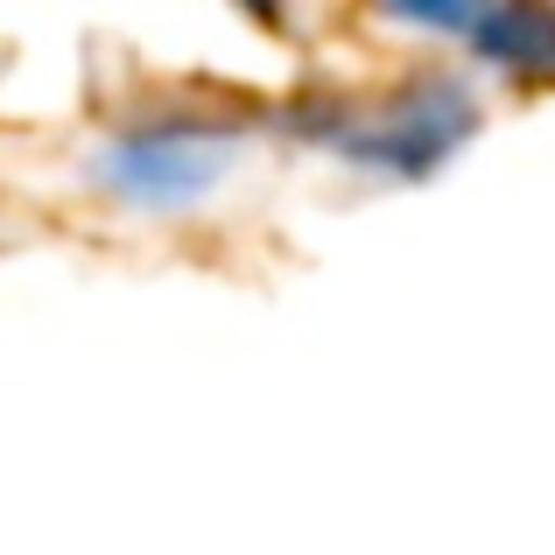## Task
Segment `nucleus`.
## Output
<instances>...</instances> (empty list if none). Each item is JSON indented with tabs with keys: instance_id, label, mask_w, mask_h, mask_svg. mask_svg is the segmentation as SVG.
Here are the masks:
<instances>
[{
	"instance_id": "f257e3e1",
	"label": "nucleus",
	"mask_w": 555,
	"mask_h": 555,
	"mask_svg": "<svg viewBox=\"0 0 555 555\" xmlns=\"http://www.w3.org/2000/svg\"><path fill=\"white\" fill-rule=\"evenodd\" d=\"M232 169V127L225 120H141L127 134L106 141V155L92 163V177L134 211H190L197 197H211Z\"/></svg>"
},
{
	"instance_id": "f03ea898",
	"label": "nucleus",
	"mask_w": 555,
	"mask_h": 555,
	"mask_svg": "<svg viewBox=\"0 0 555 555\" xmlns=\"http://www.w3.org/2000/svg\"><path fill=\"white\" fill-rule=\"evenodd\" d=\"M478 127V106L457 78H415L408 92H393L379 113L352 106V113H324L310 134H324L338 155L379 169V177H429L450 149Z\"/></svg>"
},
{
	"instance_id": "7ed1b4c3",
	"label": "nucleus",
	"mask_w": 555,
	"mask_h": 555,
	"mask_svg": "<svg viewBox=\"0 0 555 555\" xmlns=\"http://www.w3.org/2000/svg\"><path fill=\"white\" fill-rule=\"evenodd\" d=\"M401 22L415 28H443V36H464L472 56L514 70V78H548L555 85V14L548 8H408Z\"/></svg>"
}]
</instances>
